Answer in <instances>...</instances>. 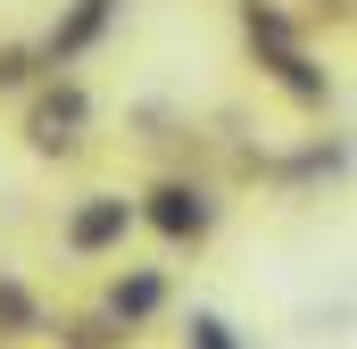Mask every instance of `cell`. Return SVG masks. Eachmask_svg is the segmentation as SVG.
<instances>
[{"mask_svg":"<svg viewBox=\"0 0 357 349\" xmlns=\"http://www.w3.org/2000/svg\"><path fill=\"white\" fill-rule=\"evenodd\" d=\"M142 216H150V225H158L167 242H199V233L216 225V208H208V191H199V183H158Z\"/></svg>","mask_w":357,"mask_h":349,"instance_id":"cell-3","label":"cell"},{"mask_svg":"<svg viewBox=\"0 0 357 349\" xmlns=\"http://www.w3.org/2000/svg\"><path fill=\"white\" fill-rule=\"evenodd\" d=\"M100 25H108V0H84V8H75V17H67L59 34H50V50H59V59H67V50H84Z\"/></svg>","mask_w":357,"mask_h":349,"instance_id":"cell-5","label":"cell"},{"mask_svg":"<svg viewBox=\"0 0 357 349\" xmlns=\"http://www.w3.org/2000/svg\"><path fill=\"white\" fill-rule=\"evenodd\" d=\"M133 225H142V208H133V200H116V191H91L84 208L67 216V250H75V258H100V250H116Z\"/></svg>","mask_w":357,"mask_h":349,"instance_id":"cell-1","label":"cell"},{"mask_svg":"<svg viewBox=\"0 0 357 349\" xmlns=\"http://www.w3.org/2000/svg\"><path fill=\"white\" fill-rule=\"evenodd\" d=\"M0 325H33V299H25L17 283H0Z\"/></svg>","mask_w":357,"mask_h":349,"instance_id":"cell-7","label":"cell"},{"mask_svg":"<svg viewBox=\"0 0 357 349\" xmlns=\"http://www.w3.org/2000/svg\"><path fill=\"white\" fill-rule=\"evenodd\" d=\"M91 125V100L84 84H50L42 100H33V117H25V133H33V150H75Z\"/></svg>","mask_w":357,"mask_h":349,"instance_id":"cell-2","label":"cell"},{"mask_svg":"<svg viewBox=\"0 0 357 349\" xmlns=\"http://www.w3.org/2000/svg\"><path fill=\"white\" fill-rule=\"evenodd\" d=\"M191 349H233V325L225 316H191Z\"/></svg>","mask_w":357,"mask_h":349,"instance_id":"cell-6","label":"cell"},{"mask_svg":"<svg viewBox=\"0 0 357 349\" xmlns=\"http://www.w3.org/2000/svg\"><path fill=\"white\" fill-rule=\"evenodd\" d=\"M158 308H167V274L142 266V274H116V283H108V316H116V325H142V316H158Z\"/></svg>","mask_w":357,"mask_h":349,"instance_id":"cell-4","label":"cell"}]
</instances>
